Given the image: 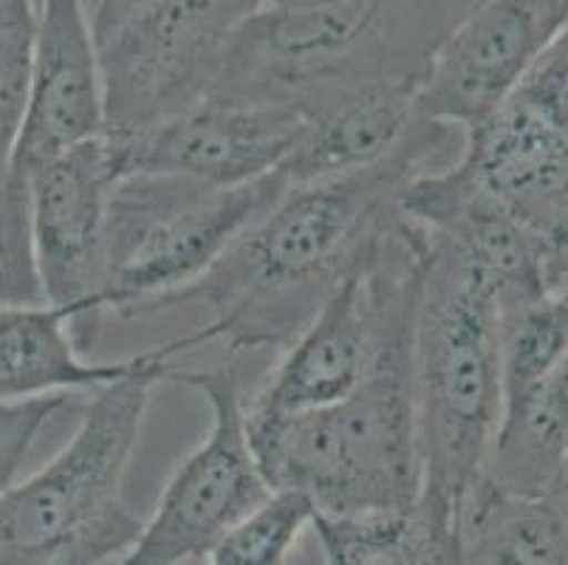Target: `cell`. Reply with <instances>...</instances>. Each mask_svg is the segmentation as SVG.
<instances>
[{
    "instance_id": "8fae6325",
    "label": "cell",
    "mask_w": 568,
    "mask_h": 565,
    "mask_svg": "<svg viewBox=\"0 0 568 565\" xmlns=\"http://www.w3.org/2000/svg\"><path fill=\"white\" fill-rule=\"evenodd\" d=\"M566 23L568 0H475L418 82V111L462 133L478 128L513 100Z\"/></svg>"
},
{
    "instance_id": "5b68a950",
    "label": "cell",
    "mask_w": 568,
    "mask_h": 565,
    "mask_svg": "<svg viewBox=\"0 0 568 565\" xmlns=\"http://www.w3.org/2000/svg\"><path fill=\"white\" fill-rule=\"evenodd\" d=\"M413 314L390 329L345 398L292 418L252 447L272 490L308 497L320 517H356L416 504L425 486L410 393Z\"/></svg>"
},
{
    "instance_id": "d4e9b609",
    "label": "cell",
    "mask_w": 568,
    "mask_h": 565,
    "mask_svg": "<svg viewBox=\"0 0 568 565\" xmlns=\"http://www.w3.org/2000/svg\"><path fill=\"white\" fill-rule=\"evenodd\" d=\"M294 3H312V0H268L266 7H294Z\"/></svg>"
},
{
    "instance_id": "277c9868",
    "label": "cell",
    "mask_w": 568,
    "mask_h": 565,
    "mask_svg": "<svg viewBox=\"0 0 568 565\" xmlns=\"http://www.w3.org/2000/svg\"><path fill=\"white\" fill-rule=\"evenodd\" d=\"M427 238L410 325V393L422 490L458 509L500 427L498 294L467 258Z\"/></svg>"
},
{
    "instance_id": "9c48e42d",
    "label": "cell",
    "mask_w": 568,
    "mask_h": 565,
    "mask_svg": "<svg viewBox=\"0 0 568 565\" xmlns=\"http://www.w3.org/2000/svg\"><path fill=\"white\" fill-rule=\"evenodd\" d=\"M168 382L201 393L210 407V427L199 447L175 466L156 512L116 565H201L241 517L272 495L250 447L235 362L201 371L173 367Z\"/></svg>"
},
{
    "instance_id": "52a82bcc",
    "label": "cell",
    "mask_w": 568,
    "mask_h": 565,
    "mask_svg": "<svg viewBox=\"0 0 568 565\" xmlns=\"http://www.w3.org/2000/svg\"><path fill=\"white\" fill-rule=\"evenodd\" d=\"M268 0H97L91 34L108 133H139L213 88L244 26Z\"/></svg>"
},
{
    "instance_id": "603a6c76",
    "label": "cell",
    "mask_w": 568,
    "mask_h": 565,
    "mask_svg": "<svg viewBox=\"0 0 568 565\" xmlns=\"http://www.w3.org/2000/svg\"><path fill=\"white\" fill-rule=\"evenodd\" d=\"M63 402L65 398H40V402L0 404V492L14 484L34 438L63 407Z\"/></svg>"
},
{
    "instance_id": "ba28073f",
    "label": "cell",
    "mask_w": 568,
    "mask_h": 565,
    "mask_svg": "<svg viewBox=\"0 0 568 565\" xmlns=\"http://www.w3.org/2000/svg\"><path fill=\"white\" fill-rule=\"evenodd\" d=\"M105 131V88L85 3L40 0L32 77L0 184V300H43L29 241V181Z\"/></svg>"
},
{
    "instance_id": "2e32d148",
    "label": "cell",
    "mask_w": 568,
    "mask_h": 565,
    "mask_svg": "<svg viewBox=\"0 0 568 565\" xmlns=\"http://www.w3.org/2000/svg\"><path fill=\"white\" fill-rule=\"evenodd\" d=\"M312 528L325 565H467L456 506L422 490L416 504L356 517H320Z\"/></svg>"
},
{
    "instance_id": "ac0fdd59",
    "label": "cell",
    "mask_w": 568,
    "mask_h": 565,
    "mask_svg": "<svg viewBox=\"0 0 568 565\" xmlns=\"http://www.w3.org/2000/svg\"><path fill=\"white\" fill-rule=\"evenodd\" d=\"M568 349V292L498 303L500 427L520 416ZM498 427V430H500Z\"/></svg>"
},
{
    "instance_id": "7402d4cb",
    "label": "cell",
    "mask_w": 568,
    "mask_h": 565,
    "mask_svg": "<svg viewBox=\"0 0 568 565\" xmlns=\"http://www.w3.org/2000/svg\"><path fill=\"white\" fill-rule=\"evenodd\" d=\"M513 105L568 137V23L513 93Z\"/></svg>"
},
{
    "instance_id": "5bb4252c",
    "label": "cell",
    "mask_w": 568,
    "mask_h": 565,
    "mask_svg": "<svg viewBox=\"0 0 568 565\" xmlns=\"http://www.w3.org/2000/svg\"><path fill=\"white\" fill-rule=\"evenodd\" d=\"M303 131L281 175L288 184L368 170L399 153L425 113L413 88H359L301 111Z\"/></svg>"
},
{
    "instance_id": "484cf974",
    "label": "cell",
    "mask_w": 568,
    "mask_h": 565,
    "mask_svg": "<svg viewBox=\"0 0 568 565\" xmlns=\"http://www.w3.org/2000/svg\"><path fill=\"white\" fill-rule=\"evenodd\" d=\"M288 565H294V563H288Z\"/></svg>"
},
{
    "instance_id": "44dd1931",
    "label": "cell",
    "mask_w": 568,
    "mask_h": 565,
    "mask_svg": "<svg viewBox=\"0 0 568 565\" xmlns=\"http://www.w3.org/2000/svg\"><path fill=\"white\" fill-rule=\"evenodd\" d=\"M40 29V0H0V184L23 117Z\"/></svg>"
},
{
    "instance_id": "3957f363",
    "label": "cell",
    "mask_w": 568,
    "mask_h": 565,
    "mask_svg": "<svg viewBox=\"0 0 568 565\" xmlns=\"http://www.w3.org/2000/svg\"><path fill=\"white\" fill-rule=\"evenodd\" d=\"M199 345L184 334L144 351L139 371L97 387L49 464L0 492V565H105L131 552L144 526L125 504L139 433L173 356Z\"/></svg>"
},
{
    "instance_id": "d6986e66",
    "label": "cell",
    "mask_w": 568,
    "mask_h": 565,
    "mask_svg": "<svg viewBox=\"0 0 568 565\" xmlns=\"http://www.w3.org/2000/svg\"><path fill=\"white\" fill-rule=\"evenodd\" d=\"M568 450V349L531 404L504 424L489 450L484 478L504 490L540 495Z\"/></svg>"
},
{
    "instance_id": "9a60e30c",
    "label": "cell",
    "mask_w": 568,
    "mask_h": 565,
    "mask_svg": "<svg viewBox=\"0 0 568 565\" xmlns=\"http://www.w3.org/2000/svg\"><path fill=\"white\" fill-rule=\"evenodd\" d=\"M142 354L119 362H91L71 334L69 314L45 300H0V404L65 398L97 391L139 371Z\"/></svg>"
},
{
    "instance_id": "7c38bea8",
    "label": "cell",
    "mask_w": 568,
    "mask_h": 565,
    "mask_svg": "<svg viewBox=\"0 0 568 565\" xmlns=\"http://www.w3.org/2000/svg\"><path fill=\"white\" fill-rule=\"evenodd\" d=\"M303 117L286 105L199 102L139 133H111L125 173H164L213 186H241L281 173L301 139Z\"/></svg>"
},
{
    "instance_id": "8992f818",
    "label": "cell",
    "mask_w": 568,
    "mask_h": 565,
    "mask_svg": "<svg viewBox=\"0 0 568 565\" xmlns=\"http://www.w3.org/2000/svg\"><path fill=\"white\" fill-rule=\"evenodd\" d=\"M288 186L281 173L213 186L164 173H128L113 186L102 252V317L175 309L237 235Z\"/></svg>"
},
{
    "instance_id": "ffe728a7",
    "label": "cell",
    "mask_w": 568,
    "mask_h": 565,
    "mask_svg": "<svg viewBox=\"0 0 568 565\" xmlns=\"http://www.w3.org/2000/svg\"><path fill=\"white\" fill-rule=\"evenodd\" d=\"M314 515L312 501L301 492L272 490L261 506L215 543L201 565H288Z\"/></svg>"
},
{
    "instance_id": "7a4b0ae2",
    "label": "cell",
    "mask_w": 568,
    "mask_h": 565,
    "mask_svg": "<svg viewBox=\"0 0 568 565\" xmlns=\"http://www.w3.org/2000/svg\"><path fill=\"white\" fill-rule=\"evenodd\" d=\"M475 0H312L263 7L204 102L308 108L359 88H413Z\"/></svg>"
},
{
    "instance_id": "e0dca14e",
    "label": "cell",
    "mask_w": 568,
    "mask_h": 565,
    "mask_svg": "<svg viewBox=\"0 0 568 565\" xmlns=\"http://www.w3.org/2000/svg\"><path fill=\"white\" fill-rule=\"evenodd\" d=\"M467 565H568V532L544 495L478 478L456 509Z\"/></svg>"
},
{
    "instance_id": "30bf717a",
    "label": "cell",
    "mask_w": 568,
    "mask_h": 565,
    "mask_svg": "<svg viewBox=\"0 0 568 565\" xmlns=\"http://www.w3.org/2000/svg\"><path fill=\"white\" fill-rule=\"evenodd\" d=\"M125 159L111 133L69 150L29 181V241L40 297L69 314L82 354L102 334L100 283L108 204L125 179Z\"/></svg>"
},
{
    "instance_id": "cb8c5ba5",
    "label": "cell",
    "mask_w": 568,
    "mask_h": 565,
    "mask_svg": "<svg viewBox=\"0 0 568 565\" xmlns=\"http://www.w3.org/2000/svg\"><path fill=\"white\" fill-rule=\"evenodd\" d=\"M540 495L549 501V506L557 512V517H560V523L568 532V450L562 453L560 464L555 466V473H551V478L546 481Z\"/></svg>"
},
{
    "instance_id": "4fadbf2b",
    "label": "cell",
    "mask_w": 568,
    "mask_h": 565,
    "mask_svg": "<svg viewBox=\"0 0 568 565\" xmlns=\"http://www.w3.org/2000/svg\"><path fill=\"white\" fill-rule=\"evenodd\" d=\"M469 184L551 255L568 261V137L506 102L462 133L453 159Z\"/></svg>"
},
{
    "instance_id": "6da1fadb",
    "label": "cell",
    "mask_w": 568,
    "mask_h": 565,
    "mask_svg": "<svg viewBox=\"0 0 568 565\" xmlns=\"http://www.w3.org/2000/svg\"><path fill=\"white\" fill-rule=\"evenodd\" d=\"M456 133L425 119L376 168L288 184L175 303L210 309L201 345L221 340L232 354L286 349L394 224L407 181L456 159Z\"/></svg>"
}]
</instances>
